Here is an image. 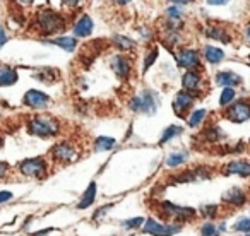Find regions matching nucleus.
Wrapping results in <instances>:
<instances>
[{
  "label": "nucleus",
  "mask_w": 250,
  "mask_h": 236,
  "mask_svg": "<svg viewBox=\"0 0 250 236\" xmlns=\"http://www.w3.org/2000/svg\"><path fill=\"white\" fill-rule=\"evenodd\" d=\"M65 16L60 14L59 11H53L50 7L40 9L33 19V26L42 36H52L59 33L60 29L65 28Z\"/></svg>",
  "instance_id": "obj_1"
},
{
  "label": "nucleus",
  "mask_w": 250,
  "mask_h": 236,
  "mask_svg": "<svg viewBox=\"0 0 250 236\" xmlns=\"http://www.w3.org/2000/svg\"><path fill=\"white\" fill-rule=\"evenodd\" d=\"M26 129L31 136L40 137V139H50V137L59 136L60 122L52 115H35L28 118Z\"/></svg>",
  "instance_id": "obj_2"
},
{
  "label": "nucleus",
  "mask_w": 250,
  "mask_h": 236,
  "mask_svg": "<svg viewBox=\"0 0 250 236\" xmlns=\"http://www.w3.org/2000/svg\"><path fill=\"white\" fill-rule=\"evenodd\" d=\"M158 211H160V216L163 219H167V221H170V222H178V224L190 221V219H194L195 216H197V211H195V209L177 205L170 200L160 202Z\"/></svg>",
  "instance_id": "obj_3"
},
{
  "label": "nucleus",
  "mask_w": 250,
  "mask_h": 236,
  "mask_svg": "<svg viewBox=\"0 0 250 236\" xmlns=\"http://www.w3.org/2000/svg\"><path fill=\"white\" fill-rule=\"evenodd\" d=\"M16 168H18V171L22 177L36 178V180H43V178L48 175V163H46V159L43 156L22 159V161H19Z\"/></svg>",
  "instance_id": "obj_4"
},
{
  "label": "nucleus",
  "mask_w": 250,
  "mask_h": 236,
  "mask_svg": "<svg viewBox=\"0 0 250 236\" xmlns=\"http://www.w3.org/2000/svg\"><path fill=\"white\" fill-rule=\"evenodd\" d=\"M225 118L233 123H245L250 120V98H238L225 108Z\"/></svg>",
  "instance_id": "obj_5"
},
{
  "label": "nucleus",
  "mask_w": 250,
  "mask_h": 236,
  "mask_svg": "<svg viewBox=\"0 0 250 236\" xmlns=\"http://www.w3.org/2000/svg\"><path fill=\"white\" fill-rule=\"evenodd\" d=\"M184 226L178 224V222H163V221H158L154 217L146 219L143 226V233L151 236H173L177 233L182 231Z\"/></svg>",
  "instance_id": "obj_6"
},
{
  "label": "nucleus",
  "mask_w": 250,
  "mask_h": 236,
  "mask_svg": "<svg viewBox=\"0 0 250 236\" xmlns=\"http://www.w3.org/2000/svg\"><path fill=\"white\" fill-rule=\"evenodd\" d=\"M212 177V170L209 166H195L190 170H185L182 173H177L175 177H171L170 183L173 185H182V183H195V181L208 180Z\"/></svg>",
  "instance_id": "obj_7"
},
{
  "label": "nucleus",
  "mask_w": 250,
  "mask_h": 236,
  "mask_svg": "<svg viewBox=\"0 0 250 236\" xmlns=\"http://www.w3.org/2000/svg\"><path fill=\"white\" fill-rule=\"evenodd\" d=\"M175 60H177L178 67L185 70H195L201 69V53L194 48L188 46H182L175 52Z\"/></svg>",
  "instance_id": "obj_8"
},
{
  "label": "nucleus",
  "mask_w": 250,
  "mask_h": 236,
  "mask_svg": "<svg viewBox=\"0 0 250 236\" xmlns=\"http://www.w3.org/2000/svg\"><path fill=\"white\" fill-rule=\"evenodd\" d=\"M50 156H52V159L57 161V163H72V161L77 159L79 153H77V147L74 146L72 142L62 140V142H57L55 146L50 149Z\"/></svg>",
  "instance_id": "obj_9"
},
{
  "label": "nucleus",
  "mask_w": 250,
  "mask_h": 236,
  "mask_svg": "<svg viewBox=\"0 0 250 236\" xmlns=\"http://www.w3.org/2000/svg\"><path fill=\"white\" fill-rule=\"evenodd\" d=\"M182 86H184V91L194 94L197 98V93H202L204 91V76H202L201 69L195 70H185L184 76H182Z\"/></svg>",
  "instance_id": "obj_10"
},
{
  "label": "nucleus",
  "mask_w": 250,
  "mask_h": 236,
  "mask_svg": "<svg viewBox=\"0 0 250 236\" xmlns=\"http://www.w3.org/2000/svg\"><path fill=\"white\" fill-rule=\"evenodd\" d=\"M110 69L120 80L130 79L132 74V60L124 53H117V55L110 57Z\"/></svg>",
  "instance_id": "obj_11"
},
{
  "label": "nucleus",
  "mask_w": 250,
  "mask_h": 236,
  "mask_svg": "<svg viewBox=\"0 0 250 236\" xmlns=\"http://www.w3.org/2000/svg\"><path fill=\"white\" fill-rule=\"evenodd\" d=\"M50 96L43 91L38 89H29L26 91V94L22 96V103L28 108H33V110H45L50 104Z\"/></svg>",
  "instance_id": "obj_12"
},
{
  "label": "nucleus",
  "mask_w": 250,
  "mask_h": 236,
  "mask_svg": "<svg viewBox=\"0 0 250 236\" xmlns=\"http://www.w3.org/2000/svg\"><path fill=\"white\" fill-rule=\"evenodd\" d=\"M221 200L225 205H229V207H233V209H238L247 204L249 194H247L242 187H231L221 195Z\"/></svg>",
  "instance_id": "obj_13"
},
{
  "label": "nucleus",
  "mask_w": 250,
  "mask_h": 236,
  "mask_svg": "<svg viewBox=\"0 0 250 236\" xmlns=\"http://www.w3.org/2000/svg\"><path fill=\"white\" fill-rule=\"evenodd\" d=\"M195 103V96L190 93H187V91H178L177 94H175L173 98V103H171V108H173L175 115L177 117H185L187 115V111L192 108V104Z\"/></svg>",
  "instance_id": "obj_14"
},
{
  "label": "nucleus",
  "mask_w": 250,
  "mask_h": 236,
  "mask_svg": "<svg viewBox=\"0 0 250 236\" xmlns=\"http://www.w3.org/2000/svg\"><path fill=\"white\" fill-rule=\"evenodd\" d=\"M223 175L226 177H242V178H250V161L245 159H231L229 163H226L223 166Z\"/></svg>",
  "instance_id": "obj_15"
},
{
  "label": "nucleus",
  "mask_w": 250,
  "mask_h": 236,
  "mask_svg": "<svg viewBox=\"0 0 250 236\" xmlns=\"http://www.w3.org/2000/svg\"><path fill=\"white\" fill-rule=\"evenodd\" d=\"M141 98V113L147 115H154L158 111V104H160V98L154 94V91L151 89H143V93L139 94Z\"/></svg>",
  "instance_id": "obj_16"
},
{
  "label": "nucleus",
  "mask_w": 250,
  "mask_h": 236,
  "mask_svg": "<svg viewBox=\"0 0 250 236\" xmlns=\"http://www.w3.org/2000/svg\"><path fill=\"white\" fill-rule=\"evenodd\" d=\"M93 29H94L93 19H91L87 14H83L81 18L76 19V22H74V26H72L74 38L76 39L77 38H87V36H91Z\"/></svg>",
  "instance_id": "obj_17"
},
{
  "label": "nucleus",
  "mask_w": 250,
  "mask_h": 236,
  "mask_svg": "<svg viewBox=\"0 0 250 236\" xmlns=\"http://www.w3.org/2000/svg\"><path fill=\"white\" fill-rule=\"evenodd\" d=\"M214 82L218 84V86H221L223 89H225V87H233V89H235L236 86L242 84V76H238V74L233 72V70H219L214 76Z\"/></svg>",
  "instance_id": "obj_18"
},
{
  "label": "nucleus",
  "mask_w": 250,
  "mask_h": 236,
  "mask_svg": "<svg viewBox=\"0 0 250 236\" xmlns=\"http://www.w3.org/2000/svg\"><path fill=\"white\" fill-rule=\"evenodd\" d=\"M202 57L208 63L211 65H218L219 62H223L226 57L225 50L218 48V46H212V45H204L202 46Z\"/></svg>",
  "instance_id": "obj_19"
},
{
  "label": "nucleus",
  "mask_w": 250,
  "mask_h": 236,
  "mask_svg": "<svg viewBox=\"0 0 250 236\" xmlns=\"http://www.w3.org/2000/svg\"><path fill=\"white\" fill-rule=\"evenodd\" d=\"M96 194H98V185L96 181H89V185H87V188L84 190V194L81 195L79 202H77V209H87L91 207V205L94 204V200H96Z\"/></svg>",
  "instance_id": "obj_20"
},
{
  "label": "nucleus",
  "mask_w": 250,
  "mask_h": 236,
  "mask_svg": "<svg viewBox=\"0 0 250 236\" xmlns=\"http://www.w3.org/2000/svg\"><path fill=\"white\" fill-rule=\"evenodd\" d=\"M19 79L18 70L11 65H4L0 63V87H9L12 84H16Z\"/></svg>",
  "instance_id": "obj_21"
},
{
  "label": "nucleus",
  "mask_w": 250,
  "mask_h": 236,
  "mask_svg": "<svg viewBox=\"0 0 250 236\" xmlns=\"http://www.w3.org/2000/svg\"><path fill=\"white\" fill-rule=\"evenodd\" d=\"M43 43L60 46V48L65 50V52H74V50L77 48V39L74 38V36H55V38L43 39Z\"/></svg>",
  "instance_id": "obj_22"
},
{
  "label": "nucleus",
  "mask_w": 250,
  "mask_h": 236,
  "mask_svg": "<svg viewBox=\"0 0 250 236\" xmlns=\"http://www.w3.org/2000/svg\"><path fill=\"white\" fill-rule=\"evenodd\" d=\"M204 35L208 36V38H211V39H218V41L225 43V45L231 43V36H229V33L226 31L223 26H216V24L208 26V28H206V31H204Z\"/></svg>",
  "instance_id": "obj_23"
},
{
  "label": "nucleus",
  "mask_w": 250,
  "mask_h": 236,
  "mask_svg": "<svg viewBox=\"0 0 250 236\" xmlns=\"http://www.w3.org/2000/svg\"><path fill=\"white\" fill-rule=\"evenodd\" d=\"M188 159V151L187 149H178V151H171L170 154L167 156V166L170 168H177V166H182L184 163H187Z\"/></svg>",
  "instance_id": "obj_24"
},
{
  "label": "nucleus",
  "mask_w": 250,
  "mask_h": 236,
  "mask_svg": "<svg viewBox=\"0 0 250 236\" xmlns=\"http://www.w3.org/2000/svg\"><path fill=\"white\" fill-rule=\"evenodd\" d=\"M113 45L117 50H120L122 53H125V52H132L134 46H136V43H134V39L129 38V36L115 35L113 36Z\"/></svg>",
  "instance_id": "obj_25"
},
{
  "label": "nucleus",
  "mask_w": 250,
  "mask_h": 236,
  "mask_svg": "<svg viewBox=\"0 0 250 236\" xmlns=\"http://www.w3.org/2000/svg\"><path fill=\"white\" fill-rule=\"evenodd\" d=\"M206 117H208V111H206L204 108L192 110L190 115H187V125L190 127V129H197V127L206 120Z\"/></svg>",
  "instance_id": "obj_26"
},
{
  "label": "nucleus",
  "mask_w": 250,
  "mask_h": 236,
  "mask_svg": "<svg viewBox=\"0 0 250 236\" xmlns=\"http://www.w3.org/2000/svg\"><path fill=\"white\" fill-rule=\"evenodd\" d=\"M115 146H117V140H115L113 137L101 136V137H96V140H94V151H96V153L111 151Z\"/></svg>",
  "instance_id": "obj_27"
},
{
  "label": "nucleus",
  "mask_w": 250,
  "mask_h": 236,
  "mask_svg": "<svg viewBox=\"0 0 250 236\" xmlns=\"http://www.w3.org/2000/svg\"><path fill=\"white\" fill-rule=\"evenodd\" d=\"M184 132V127L180 125H170L167 127V129L163 130V134H161V139H160V146H165L167 142H170V140H173L175 137H178L180 134Z\"/></svg>",
  "instance_id": "obj_28"
},
{
  "label": "nucleus",
  "mask_w": 250,
  "mask_h": 236,
  "mask_svg": "<svg viewBox=\"0 0 250 236\" xmlns=\"http://www.w3.org/2000/svg\"><path fill=\"white\" fill-rule=\"evenodd\" d=\"M202 136L206 137L208 142H218L219 139L225 137V132H223L218 125H208L204 130H202Z\"/></svg>",
  "instance_id": "obj_29"
},
{
  "label": "nucleus",
  "mask_w": 250,
  "mask_h": 236,
  "mask_svg": "<svg viewBox=\"0 0 250 236\" xmlns=\"http://www.w3.org/2000/svg\"><path fill=\"white\" fill-rule=\"evenodd\" d=\"M35 79L42 80V82H46V84H52L59 79V74L53 69H40L38 72L35 74Z\"/></svg>",
  "instance_id": "obj_30"
},
{
  "label": "nucleus",
  "mask_w": 250,
  "mask_h": 236,
  "mask_svg": "<svg viewBox=\"0 0 250 236\" xmlns=\"http://www.w3.org/2000/svg\"><path fill=\"white\" fill-rule=\"evenodd\" d=\"M236 99V91L233 87H225L219 94V106L221 108H226Z\"/></svg>",
  "instance_id": "obj_31"
},
{
  "label": "nucleus",
  "mask_w": 250,
  "mask_h": 236,
  "mask_svg": "<svg viewBox=\"0 0 250 236\" xmlns=\"http://www.w3.org/2000/svg\"><path fill=\"white\" fill-rule=\"evenodd\" d=\"M144 222H146V219H144L143 216H137V217L124 219V221L120 222V226L124 229H130V231H134V229H143Z\"/></svg>",
  "instance_id": "obj_32"
},
{
  "label": "nucleus",
  "mask_w": 250,
  "mask_h": 236,
  "mask_svg": "<svg viewBox=\"0 0 250 236\" xmlns=\"http://www.w3.org/2000/svg\"><path fill=\"white\" fill-rule=\"evenodd\" d=\"M158 55H160V48L158 46H153V48L147 52V55L144 57V67H143V72H147V70L151 69V67L156 63L158 60Z\"/></svg>",
  "instance_id": "obj_33"
},
{
  "label": "nucleus",
  "mask_w": 250,
  "mask_h": 236,
  "mask_svg": "<svg viewBox=\"0 0 250 236\" xmlns=\"http://www.w3.org/2000/svg\"><path fill=\"white\" fill-rule=\"evenodd\" d=\"M199 235H201V236H219L221 233H219L218 226H216L214 222L206 221L204 224L201 226V229H199Z\"/></svg>",
  "instance_id": "obj_34"
},
{
  "label": "nucleus",
  "mask_w": 250,
  "mask_h": 236,
  "mask_svg": "<svg viewBox=\"0 0 250 236\" xmlns=\"http://www.w3.org/2000/svg\"><path fill=\"white\" fill-rule=\"evenodd\" d=\"M199 216H202V217H206L208 221H211L212 217H216V216H218V205H216V204L202 205V207L199 209Z\"/></svg>",
  "instance_id": "obj_35"
},
{
  "label": "nucleus",
  "mask_w": 250,
  "mask_h": 236,
  "mask_svg": "<svg viewBox=\"0 0 250 236\" xmlns=\"http://www.w3.org/2000/svg\"><path fill=\"white\" fill-rule=\"evenodd\" d=\"M233 229L238 233H243V235H249L250 233V217L243 216V217H238L233 224Z\"/></svg>",
  "instance_id": "obj_36"
},
{
  "label": "nucleus",
  "mask_w": 250,
  "mask_h": 236,
  "mask_svg": "<svg viewBox=\"0 0 250 236\" xmlns=\"http://www.w3.org/2000/svg\"><path fill=\"white\" fill-rule=\"evenodd\" d=\"M161 41H163L168 48H173V46L180 41V35H178V31H167L165 36H161Z\"/></svg>",
  "instance_id": "obj_37"
},
{
  "label": "nucleus",
  "mask_w": 250,
  "mask_h": 236,
  "mask_svg": "<svg viewBox=\"0 0 250 236\" xmlns=\"http://www.w3.org/2000/svg\"><path fill=\"white\" fill-rule=\"evenodd\" d=\"M115 207V204L111 202V204H104V205H101L100 209H96L94 211V214H93V221H100V219H103L104 216H106V212L110 211V209H113Z\"/></svg>",
  "instance_id": "obj_38"
},
{
  "label": "nucleus",
  "mask_w": 250,
  "mask_h": 236,
  "mask_svg": "<svg viewBox=\"0 0 250 236\" xmlns=\"http://www.w3.org/2000/svg\"><path fill=\"white\" fill-rule=\"evenodd\" d=\"M129 110L134 111V113H141V98L139 94L137 96H132L129 101Z\"/></svg>",
  "instance_id": "obj_39"
},
{
  "label": "nucleus",
  "mask_w": 250,
  "mask_h": 236,
  "mask_svg": "<svg viewBox=\"0 0 250 236\" xmlns=\"http://www.w3.org/2000/svg\"><path fill=\"white\" fill-rule=\"evenodd\" d=\"M11 175V164L5 161H0V180H4Z\"/></svg>",
  "instance_id": "obj_40"
},
{
  "label": "nucleus",
  "mask_w": 250,
  "mask_h": 236,
  "mask_svg": "<svg viewBox=\"0 0 250 236\" xmlns=\"http://www.w3.org/2000/svg\"><path fill=\"white\" fill-rule=\"evenodd\" d=\"M12 198H14L12 192H7V190H2V192H0V204H5V202L12 200Z\"/></svg>",
  "instance_id": "obj_41"
},
{
  "label": "nucleus",
  "mask_w": 250,
  "mask_h": 236,
  "mask_svg": "<svg viewBox=\"0 0 250 236\" xmlns=\"http://www.w3.org/2000/svg\"><path fill=\"white\" fill-rule=\"evenodd\" d=\"M7 43V33H5L4 26H0V48Z\"/></svg>",
  "instance_id": "obj_42"
},
{
  "label": "nucleus",
  "mask_w": 250,
  "mask_h": 236,
  "mask_svg": "<svg viewBox=\"0 0 250 236\" xmlns=\"http://www.w3.org/2000/svg\"><path fill=\"white\" fill-rule=\"evenodd\" d=\"M243 38H245V41L250 45V22L245 26V31H243Z\"/></svg>",
  "instance_id": "obj_43"
},
{
  "label": "nucleus",
  "mask_w": 250,
  "mask_h": 236,
  "mask_svg": "<svg viewBox=\"0 0 250 236\" xmlns=\"http://www.w3.org/2000/svg\"><path fill=\"white\" fill-rule=\"evenodd\" d=\"M53 231V228H48V229H43V231H38V233H35V235H31V236H48L50 233Z\"/></svg>",
  "instance_id": "obj_44"
},
{
  "label": "nucleus",
  "mask_w": 250,
  "mask_h": 236,
  "mask_svg": "<svg viewBox=\"0 0 250 236\" xmlns=\"http://www.w3.org/2000/svg\"><path fill=\"white\" fill-rule=\"evenodd\" d=\"M208 4L209 5H226V2H223V0H209Z\"/></svg>",
  "instance_id": "obj_45"
},
{
  "label": "nucleus",
  "mask_w": 250,
  "mask_h": 236,
  "mask_svg": "<svg viewBox=\"0 0 250 236\" xmlns=\"http://www.w3.org/2000/svg\"><path fill=\"white\" fill-rule=\"evenodd\" d=\"M218 229H219V233L226 231V222H219V224H218Z\"/></svg>",
  "instance_id": "obj_46"
},
{
  "label": "nucleus",
  "mask_w": 250,
  "mask_h": 236,
  "mask_svg": "<svg viewBox=\"0 0 250 236\" xmlns=\"http://www.w3.org/2000/svg\"><path fill=\"white\" fill-rule=\"evenodd\" d=\"M2 147H4V137L0 136V149H2Z\"/></svg>",
  "instance_id": "obj_47"
},
{
  "label": "nucleus",
  "mask_w": 250,
  "mask_h": 236,
  "mask_svg": "<svg viewBox=\"0 0 250 236\" xmlns=\"http://www.w3.org/2000/svg\"><path fill=\"white\" fill-rule=\"evenodd\" d=\"M247 60H249V63H250V53H249V57H247Z\"/></svg>",
  "instance_id": "obj_48"
},
{
  "label": "nucleus",
  "mask_w": 250,
  "mask_h": 236,
  "mask_svg": "<svg viewBox=\"0 0 250 236\" xmlns=\"http://www.w3.org/2000/svg\"><path fill=\"white\" fill-rule=\"evenodd\" d=\"M243 236H250V233H249V235H243Z\"/></svg>",
  "instance_id": "obj_49"
},
{
  "label": "nucleus",
  "mask_w": 250,
  "mask_h": 236,
  "mask_svg": "<svg viewBox=\"0 0 250 236\" xmlns=\"http://www.w3.org/2000/svg\"><path fill=\"white\" fill-rule=\"evenodd\" d=\"M110 236H117V235H110Z\"/></svg>",
  "instance_id": "obj_50"
}]
</instances>
